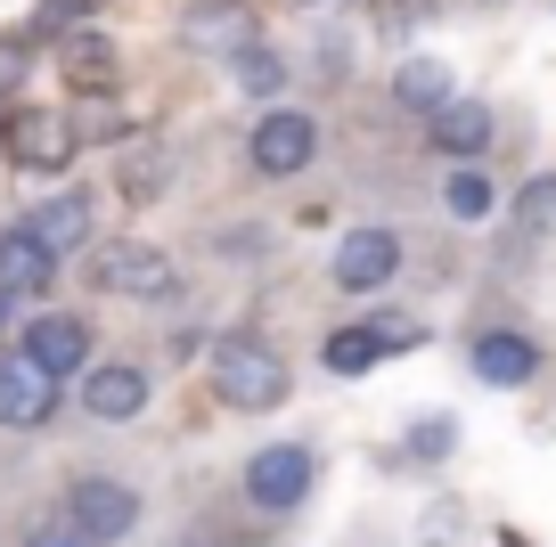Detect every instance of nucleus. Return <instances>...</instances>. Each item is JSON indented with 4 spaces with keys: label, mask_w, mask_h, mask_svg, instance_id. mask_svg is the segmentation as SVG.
<instances>
[{
    "label": "nucleus",
    "mask_w": 556,
    "mask_h": 547,
    "mask_svg": "<svg viewBox=\"0 0 556 547\" xmlns=\"http://www.w3.org/2000/svg\"><path fill=\"white\" fill-rule=\"evenodd\" d=\"M17 352L34 359V368H50V377H74V368H90V327L74 319V310H41Z\"/></svg>",
    "instance_id": "8"
},
{
    "label": "nucleus",
    "mask_w": 556,
    "mask_h": 547,
    "mask_svg": "<svg viewBox=\"0 0 556 547\" xmlns=\"http://www.w3.org/2000/svg\"><path fill=\"white\" fill-rule=\"evenodd\" d=\"M393 270H401L393 229H352V238L336 245V287H344V294H377Z\"/></svg>",
    "instance_id": "9"
},
{
    "label": "nucleus",
    "mask_w": 556,
    "mask_h": 547,
    "mask_svg": "<svg viewBox=\"0 0 556 547\" xmlns=\"http://www.w3.org/2000/svg\"><path fill=\"white\" fill-rule=\"evenodd\" d=\"M451 213H458V221H483V213H491V180H483V171H451Z\"/></svg>",
    "instance_id": "20"
},
{
    "label": "nucleus",
    "mask_w": 556,
    "mask_h": 547,
    "mask_svg": "<svg viewBox=\"0 0 556 547\" xmlns=\"http://www.w3.org/2000/svg\"><path fill=\"white\" fill-rule=\"evenodd\" d=\"M25 547H90V539H83V531H74V523H58V531H34V539H25Z\"/></svg>",
    "instance_id": "24"
},
{
    "label": "nucleus",
    "mask_w": 556,
    "mask_h": 547,
    "mask_svg": "<svg viewBox=\"0 0 556 547\" xmlns=\"http://www.w3.org/2000/svg\"><path fill=\"white\" fill-rule=\"evenodd\" d=\"M245 498H254L262 514L303 507V498H312V449H303V442H270V449H254V458H245Z\"/></svg>",
    "instance_id": "4"
},
{
    "label": "nucleus",
    "mask_w": 556,
    "mask_h": 547,
    "mask_svg": "<svg viewBox=\"0 0 556 547\" xmlns=\"http://www.w3.org/2000/svg\"><path fill=\"white\" fill-rule=\"evenodd\" d=\"M99 0H41V34H66L74 17H90Z\"/></svg>",
    "instance_id": "23"
},
{
    "label": "nucleus",
    "mask_w": 556,
    "mask_h": 547,
    "mask_svg": "<svg viewBox=\"0 0 556 547\" xmlns=\"http://www.w3.org/2000/svg\"><path fill=\"white\" fill-rule=\"evenodd\" d=\"M393 99H401V106H417V115H434V106L451 99V74H442L434 58H409V66L393 74Z\"/></svg>",
    "instance_id": "17"
},
{
    "label": "nucleus",
    "mask_w": 556,
    "mask_h": 547,
    "mask_svg": "<svg viewBox=\"0 0 556 547\" xmlns=\"http://www.w3.org/2000/svg\"><path fill=\"white\" fill-rule=\"evenodd\" d=\"M58 74H66L74 90H99L106 74H115V50H106V34H66V41H58Z\"/></svg>",
    "instance_id": "16"
},
{
    "label": "nucleus",
    "mask_w": 556,
    "mask_h": 547,
    "mask_svg": "<svg viewBox=\"0 0 556 547\" xmlns=\"http://www.w3.org/2000/svg\"><path fill=\"white\" fill-rule=\"evenodd\" d=\"M475 377L500 384V393H516V384L540 377V343L516 335V327H491V335H475Z\"/></svg>",
    "instance_id": "12"
},
{
    "label": "nucleus",
    "mask_w": 556,
    "mask_h": 547,
    "mask_svg": "<svg viewBox=\"0 0 556 547\" xmlns=\"http://www.w3.org/2000/svg\"><path fill=\"white\" fill-rule=\"evenodd\" d=\"M90 278H99L106 294H131V303H164V294L180 287L173 278V262L156 254V245H99V254H90Z\"/></svg>",
    "instance_id": "5"
},
{
    "label": "nucleus",
    "mask_w": 556,
    "mask_h": 547,
    "mask_svg": "<svg viewBox=\"0 0 556 547\" xmlns=\"http://www.w3.org/2000/svg\"><path fill=\"white\" fill-rule=\"evenodd\" d=\"M9 310H17V294H0V327H9Z\"/></svg>",
    "instance_id": "25"
},
{
    "label": "nucleus",
    "mask_w": 556,
    "mask_h": 547,
    "mask_svg": "<svg viewBox=\"0 0 556 547\" xmlns=\"http://www.w3.org/2000/svg\"><path fill=\"white\" fill-rule=\"evenodd\" d=\"M50 278H58V254L34 238V229H0V294H50Z\"/></svg>",
    "instance_id": "13"
},
{
    "label": "nucleus",
    "mask_w": 556,
    "mask_h": 547,
    "mask_svg": "<svg viewBox=\"0 0 556 547\" xmlns=\"http://www.w3.org/2000/svg\"><path fill=\"white\" fill-rule=\"evenodd\" d=\"M74 123L66 115H50V106H25V115H0V155L17 171H66L74 164Z\"/></svg>",
    "instance_id": "2"
},
{
    "label": "nucleus",
    "mask_w": 556,
    "mask_h": 547,
    "mask_svg": "<svg viewBox=\"0 0 556 547\" xmlns=\"http://www.w3.org/2000/svg\"><path fill=\"white\" fill-rule=\"evenodd\" d=\"M245 155H254L262 180H295V171L319 155V123L303 115V106H270V115L254 123V139H245Z\"/></svg>",
    "instance_id": "3"
},
{
    "label": "nucleus",
    "mask_w": 556,
    "mask_h": 547,
    "mask_svg": "<svg viewBox=\"0 0 556 547\" xmlns=\"http://www.w3.org/2000/svg\"><path fill=\"white\" fill-rule=\"evenodd\" d=\"M213 393H222V409L262 417V409H278V400L295 393V368H287L270 343H238L229 335L222 352H213Z\"/></svg>",
    "instance_id": "1"
},
{
    "label": "nucleus",
    "mask_w": 556,
    "mask_h": 547,
    "mask_svg": "<svg viewBox=\"0 0 556 547\" xmlns=\"http://www.w3.org/2000/svg\"><path fill=\"white\" fill-rule=\"evenodd\" d=\"M516 229H523V238H548V229H556V171H540V180L516 189Z\"/></svg>",
    "instance_id": "19"
},
{
    "label": "nucleus",
    "mask_w": 556,
    "mask_h": 547,
    "mask_svg": "<svg viewBox=\"0 0 556 547\" xmlns=\"http://www.w3.org/2000/svg\"><path fill=\"white\" fill-rule=\"evenodd\" d=\"M66 523L83 531L90 547H99V539H123V531L139 523V498L123 491V482H99V474H90V482H74V491H66Z\"/></svg>",
    "instance_id": "7"
},
{
    "label": "nucleus",
    "mask_w": 556,
    "mask_h": 547,
    "mask_svg": "<svg viewBox=\"0 0 556 547\" xmlns=\"http://www.w3.org/2000/svg\"><path fill=\"white\" fill-rule=\"evenodd\" d=\"M50 417H58V377L34 368L25 352H9L0 359V425L9 433H41Z\"/></svg>",
    "instance_id": "6"
},
{
    "label": "nucleus",
    "mask_w": 556,
    "mask_h": 547,
    "mask_svg": "<svg viewBox=\"0 0 556 547\" xmlns=\"http://www.w3.org/2000/svg\"><path fill=\"white\" fill-rule=\"evenodd\" d=\"M25 66H34V50H25V41H0V106L25 90Z\"/></svg>",
    "instance_id": "21"
},
{
    "label": "nucleus",
    "mask_w": 556,
    "mask_h": 547,
    "mask_svg": "<svg viewBox=\"0 0 556 547\" xmlns=\"http://www.w3.org/2000/svg\"><path fill=\"white\" fill-rule=\"evenodd\" d=\"M319 359H328L336 377H368V368L384 359V343L368 335V327H336V335H328V352H319Z\"/></svg>",
    "instance_id": "18"
},
{
    "label": "nucleus",
    "mask_w": 556,
    "mask_h": 547,
    "mask_svg": "<svg viewBox=\"0 0 556 547\" xmlns=\"http://www.w3.org/2000/svg\"><path fill=\"white\" fill-rule=\"evenodd\" d=\"M451 442H458V433H451V417H426V425L409 433V449H417V458H451Z\"/></svg>",
    "instance_id": "22"
},
{
    "label": "nucleus",
    "mask_w": 556,
    "mask_h": 547,
    "mask_svg": "<svg viewBox=\"0 0 556 547\" xmlns=\"http://www.w3.org/2000/svg\"><path fill=\"white\" fill-rule=\"evenodd\" d=\"M83 409L99 417V425H123V417L148 409V377L123 368V359H99V368H83Z\"/></svg>",
    "instance_id": "11"
},
{
    "label": "nucleus",
    "mask_w": 556,
    "mask_h": 547,
    "mask_svg": "<svg viewBox=\"0 0 556 547\" xmlns=\"http://www.w3.org/2000/svg\"><path fill=\"white\" fill-rule=\"evenodd\" d=\"M180 41L205 50V58H238V50H254V9H238V0H205V9L180 17Z\"/></svg>",
    "instance_id": "10"
},
{
    "label": "nucleus",
    "mask_w": 556,
    "mask_h": 547,
    "mask_svg": "<svg viewBox=\"0 0 556 547\" xmlns=\"http://www.w3.org/2000/svg\"><path fill=\"white\" fill-rule=\"evenodd\" d=\"M25 229H34L50 254H74V245H90V196H58V205H41Z\"/></svg>",
    "instance_id": "15"
},
{
    "label": "nucleus",
    "mask_w": 556,
    "mask_h": 547,
    "mask_svg": "<svg viewBox=\"0 0 556 547\" xmlns=\"http://www.w3.org/2000/svg\"><path fill=\"white\" fill-rule=\"evenodd\" d=\"M434 148L483 155V148H491V106H483V99H442V106H434Z\"/></svg>",
    "instance_id": "14"
}]
</instances>
